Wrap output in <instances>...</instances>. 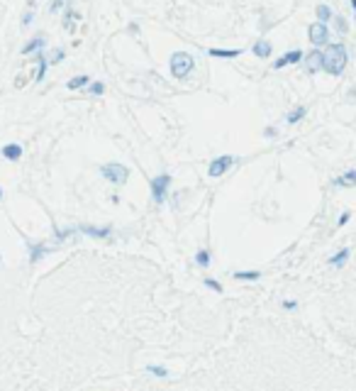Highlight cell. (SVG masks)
I'll return each mask as SVG.
<instances>
[{
    "label": "cell",
    "mask_w": 356,
    "mask_h": 391,
    "mask_svg": "<svg viewBox=\"0 0 356 391\" xmlns=\"http://www.w3.org/2000/svg\"><path fill=\"white\" fill-rule=\"evenodd\" d=\"M90 95H103V93H105V86H103V83H100V81H95V83H90Z\"/></svg>",
    "instance_id": "obj_22"
},
{
    "label": "cell",
    "mask_w": 356,
    "mask_h": 391,
    "mask_svg": "<svg viewBox=\"0 0 356 391\" xmlns=\"http://www.w3.org/2000/svg\"><path fill=\"white\" fill-rule=\"evenodd\" d=\"M100 174L113 183H127V179H129V169L124 164H105L100 169Z\"/></svg>",
    "instance_id": "obj_3"
},
{
    "label": "cell",
    "mask_w": 356,
    "mask_h": 391,
    "mask_svg": "<svg viewBox=\"0 0 356 391\" xmlns=\"http://www.w3.org/2000/svg\"><path fill=\"white\" fill-rule=\"evenodd\" d=\"M259 276H261V271H235L237 281H256Z\"/></svg>",
    "instance_id": "obj_18"
},
{
    "label": "cell",
    "mask_w": 356,
    "mask_h": 391,
    "mask_svg": "<svg viewBox=\"0 0 356 391\" xmlns=\"http://www.w3.org/2000/svg\"><path fill=\"white\" fill-rule=\"evenodd\" d=\"M305 66H307V71H310V74L320 71V69L325 66V54H322L320 49H315L312 54H307V57H305Z\"/></svg>",
    "instance_id": "obj_7"
},
{
    "label": "cell",
    "mask_w": 356,
    "mask_h": 391,
    "mask_svg": "<svg viewBox=\"0 0 356 391\" xmlns=\"http://www.w3.org/2000/svg\"><path fill=\"white\" fill-rule=\"evenodd\" d=\"M47 252H49V247H47V244H32V247H30V264H37V262H39Z\"/></svg>",
    "instance_id": "obj_13"
},
{
    "label": "cell",
    "mask_w": 356,
    "mask_h": 391,
    "mask_svg": "<svg viewBox=\"0 0 356 391\" xmlns=\"http://www.w3.org/2000/svg\"><path fill=\"white\" fill-rule=\"evenodd\" d=\"M352 7H354V15H356V0H352Z\"/></svg>",
    "instance_id": "obj_33"
},
{
    "label": "cell",
    "mask_w": 356,
    "mask_h": 391,
    "mask_svg": "<svg viewBox=\"0 0 356 391\" xmlns=\"http://www.w3.org/2000/svg\"><path fill=\"white\" fill-rule=\"evenodd\" d=\"M88 237H110V228H90V225H86V228H81Z\"/></svg>",
    "instance_id": "obj_15"
},
{
    "label": "cell",
    "mask_w": 356,
    "mask_h": 391,
    "mask_svg": "<svg viewBox=\"0 0 356 391\" xmlns=\"http://www.w3.org/2000/svg\"><path fill=\"white\" fill-rule=\"evenodd\" d=\"M44 42H47V39H44V34H39V37H34L32 42H27V44L22 47V54H32V52H39V49L44 47Z\"/></svg>",
    "instance_id": "obj_14"
},
{
    "label": "cell",
    "mask_w": 356,
    "mask_h": 391,
    "mask_svg": "<svg viewBox=\"0 0 356 391\" xmlns=\"http://www.w3.org/2000/svg\"><path fill=\"white\" fill-rule=\"evenodd\" d=\"M235 164V156H230V154H222V156H217V159H212L210 161V169L208 174L212 176V179H217V176H222L230 166Z\"/></svg>",
    "instance_id": "obj_6"
},
{
    "label": "cell",
    "mask_w": 356,
    "mask_h": 391,
    "mask_svg": "<svg viewBox=\"0 0 356 391\" xmlns=\"http://www.w3.org/2000/svg\"><path fill=\"white\" fill-rule=\"evenodd\" d=\"M344 66H347V49H344V44H329L325 52V69L329 76H339L342 71H344Z\"/></svg>",
    "instance_id": "obj_1"
},
{
    "label": "cell",
    "mask_w": 356,
    "mask_h": 391,
    "mask_svg": "<svg viewBox=\"0 0 356 391\" xmlns=\"http://www.w3.org/2000/svg\"><path fill=\"white\" fill-rule=\"evenodd\" d=\"M88 81H90V76H76V78H71V81L66 83V88H68V90H78V88H83Z\"/></svg>",
    "instance_id": "obj_16"
},
{
    "label": "cell",
    "mask_w": 356,
    "mask_h": 391,
    "mask_svg": "<svg viewBox=\"0 0 356 391\" xmlns=\"http://www.w3.org/2000/svg\"><path fill=\"white\" fill-rule=\"evenodd\" d=\"M0 201H2V188H0Z\"/></svg>",
    "instance_id": "obj_34"
},
{
    "label": "cell",
    "mask_w": 356,
    "mask_h": 391,
    "mask_svg": "<svg viewBox=\"0 0 356 391\" xmlns=\"http://www.w3.org/2000/svg\"><path fill=\"white\" fill-rule=\"evenodd\" d=\"M205 286L212 289V291H222V284H220V281H215V279H205Z\"/></svg>",
    "instance_id": "obj_24"
},
{
    "label": "cell",
    "mask_w": 356,
    "mask_h": 391,
    "mask_svg": "<svg viewBox=\"0 0 356 391\" xmlns=\"http://www.w3.org/2000/svg\"><path fill=\"white\" fill-rule=\"evenodd\" d=\"M61 5H63V0H52L49 10H52V12H59V10H61Z\"/></svg>",
    "instance_id": "obj_27"
},
{
    "label": "cell",
    "mask_w": 356,
    "mask_h": 391,
    "mask_svg": "<svg viewBox=\"0 0 356 391\" xmlns=\"http://www.w3.org/2000/svg\"><path fill=\"white\" fill-rule=\"evenodd\" d=\"M349 252H352V249H342L339 254H334V257L329 259V264H332V267H342V264L349 259Z\"/></svg>",
    "instance_id": "obj_19"
},
{
    "label": "cell",
    "mask_w": 356,
    "mask_h": 391,
    "mask_svg": "<svg viewBox=\"0 0 356 391\" xmlns=\"http://www.w3.org/2000/svg\"><path fill=\"white\" fill-rule=\"evenodd\" d=\"M251 52L259 57V59H266V57H271V52H273V47H271V42H256L254 47H251Z\"/></svg>",
    "instance_id": "obj_11"
},
{
    "label": "cell",
    "mask_w": 356,
    "mask_h": 391,
    "mask_svg": "<svg viewBox=\"0 0 356 391\" xmlns=\"http://www.w3.org/2000/svg\"><path fill=\"white\" fill-rule=\"evenodd\" d=\"M349 218H352V215H349V213H344V215L339 218V225H347V223H349Z\"/></svg>",
    "instance_id": "obj_30"
},
{
    "label": "cell",
    "mask_w": 356,
    "mask_h": 391,
    "mask_svg": "<svg viewBox=\"0 0 356 391\" xmlns=\"http://www.w3.org/2000/svg\"><path fill=\"white\" fill-rule=\"evenodd\" d=\"M169 183H171V174H159L156 179H151V196H154L156 203H164V201H166Z\"/></svg>",
    "instance_id": "obj_4"
},
{
    "label": "cell",
    "mask_w": 356,
    "mask_h": 391,
    "mask_svg": "<svg viewBox=\"0 0 356 391\" xmlns=\"http://www.w3.org/2000/svg\"><path fill=\"white\" fill-rule=\"evenodd\" d=\"M2 156H5L7 161H17V159L22 156V147H20V145H5V147H2Z\"/></svg>",
    "instance_id": "obj_12"
},
{
    "label": "cell",
    "mask_w": 356,
    "mask_h": 391,
    "mask_svg": "<svg viewBox=\"0 0 356 391\" xmlns=\"http://www.w3.org/2000/svg\"><path fill=\"white\" fill-rule=\"evenodd\" d=\"M149 372H151L154 377H166V374H169L164 367H156V364H154V367H149Z\"/></svg>",
    "instance_id": "obj_25"
},
{
    "label": "cell",
    "mask_w": 356,
    "mask_h": 391,
    "mask_svg": "<svg viewBox=\"0 0 356 391\" xmlns=\"http://www.w3.org/2000/svg\"><path fill=\"white\" fill-rule=\"evenodd\" d=\"M317 20H320V22L332 20V7H329V5H317Z\"/></svg>",
    "instance_id": "obj_20"
},
{
    "label": "cell",
    "mask_w": 356,
    "mask_h": 391,
    "mask_svg": "<svg viewBox=\"0 0 356 391\" xmlns=\"http://www.w3.org/2000/svg\"><path fill=\"white\" fill-rule=\"evenodd\" d=\"M61 59H63V49H59V52H57V54H54V64H59Z\"/></svg>",
    "instance_id": "obj_31"
},
{
    "label": "cell",
    "mask_w": 356,
    "mask_h": 391,
    "mask_svg": "<svg viewBox=\"0 0 356 391\" xmlns=\"http://www.w3.org/2000/svg\"><path fill=\"white\" fill-rule=\"evenodd\" d=\"M0 259H2V257H0Z\"/></svg>",
    "instance_id": "obj_35"
},
{
    "label": "cell",
    "mask_w": 356,
    "mask_h": 391,
    "mask_svg": "<svg viewBox=\"0 0 356 391\" xmlns=\"http://www.w3.org/2000/svg\"><path fill=\"white\" fill-rule=\"evenodd\" d=\"M296 306H297L296 301H283V308H286V311H293Z\"/></svg>",
    "instance_id": "obj_29"
},
{
    "label": "cell",
    "mask_w": 356,
    "mask_h": 391,
    "mask_svg": "<svg viewBox=\"0 0 356 391\" xmlns=\"http://www.w3.org/2000/svg\"><path fill=\"white\" fill-rule=\"evenodd\" d=\"M334 22H337V30L342 32V34H344V32H347V22H344V20H342V17H334Z\"/></svg>",
    "instance_id": "obj_26"
},
{
    "label": "cell",
    "mask_w": 356,
    "mask_h": 391,
    "mask_svg": "<svg viewBox=\"0 0 356 391\" xmlns=\"http://www.w3.org/2000/svg\"><path fill=\"white\" fill-rule=\"evenodd\" d=\"M37 74H34V81H44V74H47V59L42 54H37Z\"/></svg>",
    "instance_id": "obj_17"
},
{
    "label": "cell",
    "mask_w": 356,
    "mask_h": 391,
    "mask_svg": "<svg viewBox=\"0 0 356 391\" xmlns=\"http://www.w3.org/2000/svg\"><path fill=\"white\" fill-rule=\"evenodd\" d=\"M334 183H337V186H347V188L356 186V169H349V171H344L342 176H337V179H334Z\"/></svg>",
    "instance_id": "obj_10"
},
{
    "label": "cell",
    "mask_w": 356,
    "mask_h": 391,
    "mask_svg": "<svg viewBox=\"0 0 356 391\" xmlns=\"http://www.w3.org/2000/svg\"><path fill=\"white\" fill-rule=\"evenodd\" d=\"M264 135H266V137H276V130H273V127H266Z\"/></svg>",
    "instance_id": "obj_32"
},
{
    "label": "cell",
    "mask_w": 356,
    "mask_h": 391,
    "mask_svg": "<svg viewBox=\"0 0 356 391\" xmlns=\"http://www.w3.org/2000/svg\"><path fill=\"white\" fill-rule=\"evenodd\" d=\"M307 37H310V42H312L315 47H325L327 42H329V30H327L325 22H315V25H310Z\"/></svg>",
    "instance_id": "obj_5"
},
{
    "label": "cell",
    "mask_w": 356,
    "mask_h": 391,
    "mask_svg": "<svg viewBox=\"0 0 356 391\" xmlns=\"http://www.w3.org/2000/svg\"><path fill=\"white\" fill-rule=\"evenodd\" d=\"M300 59H302V52H300V49H293V52H288V54H283L281 59L273 61V69L278 71V69H283V66H288V64H297Z\"/></svg>",
    "instance_id": "obj_8"
},
{
    "label": "cell",
    "mask_w": 356,
    "mask_h": 391,
    "mask_svg": "<svg viewBox=\"0 0 356 391\" xmlns=\"http://www.w3.org/2000/svg\"><path fill=\"white\" fill-rule=\"evenodd\" d=\"M302 115H305V108H296V110H293V113L288 115V122L293 125V122H297L300 118H302Z\"/></svg>",
    "instance_id": "obj_23"
},
{
    "label": "cell",
    "mask_w": 356,
    "mask_h": 391,
    "mask_svg": "<svg viewBox=\"0 0 356 391\" xmlns=\"http://www.w3.org/2000/svg\"><path fill=\"white\" fill-rule=\"evenodd\" d=\"M32 17H34L32 12H25V15H22V27H27V25H30V22H32Z\"/></svg>",
    "instance_id": "obj_28"
},
{
    "label": "cell",
    "mask_w": 356,
    "mask_h": 391,
    "mask_svg": "<svg viewBox=\"0 0 356 391\" xmlns=\"http://www.w3.org/2000/svg\"><path fill=\"white\" fill-rule=\"evenodd\" d=\"M195 262H198L200 267H210V252L208 249H200V252L195 254Z\"/></svg>",
    "instance_id": "obj_21"
},
{
    "label": "cell",
    "mask_w": 356,
    "mask_h": 391,
    "mask_svg": "<svg viewBox=\"0 0 356 391\" xmlns=\"http://www.w3.org/2000/svg\"><path fill=\"white\" fill-rule=\"evenodd\" d=\"M193 66H195V61H193V57H190L188 52H176V54H171V76L185 78V76L193 71Z\"/></svg>",
    "instance_id": "obj_2"
},
{
    "label": "cell",
    "mask_w": 356,
    "mask_h": 391,
    "mask_svg": "<svg viewBox=\"0 0 356 391\" xmlns=\"http://www.w3.org/2000/svg\"><path fill=\"white\" fill-rule=\"evenodd\" d=\"M208 54L215 59H235V57H241V49H210Z\"/></svg>",
    "instance_id": "obj_9"
}]
</instances>
